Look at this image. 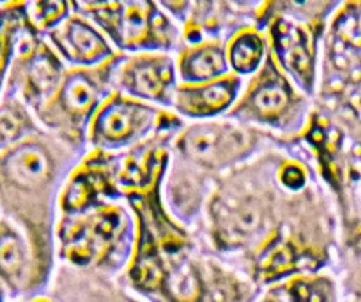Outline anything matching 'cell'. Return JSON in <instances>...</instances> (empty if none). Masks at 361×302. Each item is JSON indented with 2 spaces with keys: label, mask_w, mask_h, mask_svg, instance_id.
I'll return each mask as SVG.
<instances>
[{
  "label": "cell",
  "mask_w": 361,
  "mask_h": 302,
  "mask_svg": "<svg viewBox=\"0 0 361 302\" xmlns=\"http://www.w3.org/2000/svg\"><path fill=\"white\" fill-rule=\"evenodd\" d=\"M57 149L39 133L0 154V218L29 239L39 262V242H48L51 207L61 182Z\"/></svg>",
  "instance_id": "obj_1"
},
{
  "label": "cell",
  "mask_w": 361,
  "mask_h": 302,
  "mask_svg": "<svg viewBox=\"0 0 361 302\" xmlns=\"http://www.w3.org/2000/svg\"><path fill=\"white\" fill-rule=\"evenodd\" d=\"M73 9L94 23L116 51H166L170 54L180 34L161 4L152 2H82Z\"/></svg>",
  "instance_id": "obj_2"
},
{
  "label": "cell",
  "mask_w": 361,
  "mask_h": 302,
  "mask_svg": "<svg viewBox=\"0 0 361 302\" xmlns=\"http://www.w3.org/2000/svg\"><path fill=\"white\" fill-rule=\"evenodd\" d=\"M300 92L269 55L246 89L241 90L227 117L245 126H253V130L269 127L293 133L303 122L305 101Z\"/></svg>",
  "instance_id": "obj_3"
},
{
  "label": "cell",
  "mask_w": 361,
  "mask_h": 302,
  "mask_svg": "<svg viewBox=\"0 0 361 302\" xmlns=\"http://www.w3.org/2000/svg\"><path fill=\"white\" fill-rule=\"evenodd\" d=\"M110 62L96 69H68L57 92L36 113V120L62 134L66 141L75 140L80 134L87 137L90 119L114 92Z\"/></svg>",
  "instance_id": "obj_4"
},
{
  "label": "cell",
  "mask_w": 361,
  "mask_h": 302,
  "mask_svg": "<svg viewBox=\"0 0 361 302\" xmlns=\"http://www.w3.org/2000/svg\"><path fill=\"white\" fill-rule=\"evenodd\" d=\"M259 131L238 120H204L177 137L176 149L183 161L206 172H224L238 166L257 151Z\"/></svg>",
  "instance_id": "obj_5"
},
{
  "label": "cell",
  "mask_w": 361,
  "mask_h": 302,
  "mask_svg": "<svg viewBox=\"0 0 361 302\" xmlns=\"http://www.w3.org/2000/svg\"><path fill=\"white\" fill-rule=\"evenodd\" d=\"M110 83L114 92L152 106L172 105L179 85L176 58L166 51L117 54L110 62Z\"/></svg>",
  "instance_id": "obj_6"
},
{
  "label": "cell",
  "mask_w": 361,
  "mask_h": 302,
  "mask_svg": "<svg viewBox=\"0 0 361 302\" xmlns=\"http://www.w3.org/2000/svg\"><path fill=\"white\" fill-rule=\"evenodd\" d=\"M159 120L156 106L112 92L90 119L87 138L102 151H123L151 137Z\"/></svg>",
  "instance_id": "obj_7"
},
{
  "label": "cell",
  "mask_w": 361,
  "mask_h": 302,
  "mask_svg": "<svg viewBox=\"0 0 361 302\" xmlns=\"http://www.w3.org/2000/svg\"><path fill=\"white\" fill-rule=\"evenodd\" d=\"M267 32L276 65L298 89L310 92L315 78V39L310 27L287 13L273 18Z\"/></svg>",
  "instance_id": "obj_8"
},
{
  "label": "cell",
  "mask_w": 361,
  "mask_h": 302,
  "mask_svg": "<svg viewBox=\"0 0 361 302\" xmlns=\"http://www.w3.org/2000/svg\"><path fill=\"white\" fill-rule=\"evenodd\" d=\"M51 50L69 69H96L117 57L105 34L80 13H71L48 34Z\"/></svg>",
  "instance_id": "obj_9"
},
{
  "label": "cell",
  "mask_w": 361,
  "mask_h": 302,
  "mask_svg": "<svg viewBox=\"0 0 361 302\" xmlns=\"http://www.w3.org/2000/svg\"><path fill=\"white\" fill-rule=\"evenodd\" d=\"M213 216L218 241L225 246L239 248L250 244L262 234L269 213L260 198L228 191L225 196H216L213 203Z\"/></svg>",
  "instance_id": "obj_10"
},
{
  "label": "cell",
  "mask_w": 361,
  "mask_h": 302,
  "mask_svg": "<svg viewBox=\"0 0 361 302\" xmlns=\"http://www.w3.org/2000/svg\"><path fill=\"white\" fill-rule=\"evenodd\" d=\"M243 90L239 76L227 75L206 83H179L170 108L180 117L195 122L228 115Z\"/></svg>",
  "instance_id": "obj_11"
},
{
  "label": "cell",
  "mask_w": 361,
  "mask_h": 302,
  "mask_svg": "<svg viewBox=\"0 0 361 302\" xmlns=\"http://www.w3.org/2000/svg\"><path fill=\"white\" fill-rule=\"evenodd\" d=\"M37 258L29 239L6 218H0V287L9 294H23L36 276Z\"/></svg>",
  "instance_id": "obj_12"
},
{
  "label": "cell",
  "mask_w": 361,
  "mask_h": 302,
  "mask_svg": "<svg viewBox=\"0 0 361 302\" xmlns=\"http://www.w3.org/2000/svg\"><path fill=\"white\" fill-rule=\"evenodd\" d=\"M176 65L179 83H206L232 75L225 44L214 39H202L183 48Z\"/></svg>",
  "instance_id": "obj_13"
},
{
  "label": "cell",
  "mask_w": 361,
  "mask_h": 302,
  "mask_svg": "<svg viewBox=\"0 0 361 302\" xmlns=\"http://www.w3.org/2000/svg\"><path fill=\"white\" fill-rule=\"evenodd\" d=\"M228 69L232 75L250 76L252 78L267 61V37L260 30L246 27L238 30L231 39L225 43Z\"/></svg>",
  "instance_id": "obj_14"
},
{
  "label": "cell",
  "mask_w": 361,
  "mask_h": 302,
  "mask_svg": "<svg viewBox=\"0 0 361 302\" xmlns=\"http://www.w3.org/2000/svg\"><path fill=\"white\" fill-rule=\"evenodd\" d=\"M36 133H39V124L34 113L4 90L0 96V154Z\"/></svg>",
  "instance_id": "obj_15"
},
{
  "label": "cell",
  "mask_w": 361,
  "mask_h": 302,
  "mask_svg": "<svg viewBox=\"0 0 361 302\" xmlns=\"http://www.w3.org/2000/svg\"><path fill=\"white\" fill-rule=\"evenodd\" d=\"M163 290L172 302H199L204 291V281L195 263L177 260L163 274Z\"/></svg>",
  "instance_id": "obj_16"
},
{
  "label": "cell",
  "mask_w": 361,
  "mask_h": 302,
  "mask_svg": "<svg viewBox=\"0 0 361 302\" xmlns=\"http://www.w3.org/2000/svg\"><path fill=\"white\" fill-rule=\"evenodd\" d=\"M27 11L25 18L29 20V27L34 32L48 34L55 25L71 15L73 4L66 2H32L23 6Z\"/></svg>",
  "instance_id": "obj_17"
}]
</instances>
